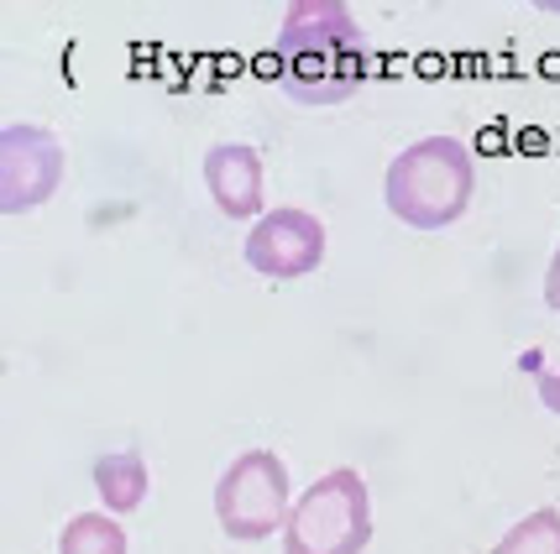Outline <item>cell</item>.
<instances>
[{
	"label": "cell",
	"instance_id": "obj_1",
	"mask_svg": "<svg viewBox=\"0 0 560 554\" xmlns=\"http://www.w3.org/2000/svg\"><path fill=\"white\" fill-rule=\"evenodd\" d=\"M278 90L293 105H346L366 79V37L341 0H293L272 43Z\"/></svg>",
	"mask_w": 560,
	"mask_h": 554
},
{
	"label": "cell",
	"instance_id": "obj_2",
	"mask_svg": "<svg viewBox=\"0 0 560 554\" xmlns=\"http://www.w3.org/2000/svg\"><path fill=\"white\" fill-rule=\"evenodd\" d=\"M471 193H477V163L456 137H424L404 146L388 163V184H383L388 210L415 231L456 225L471 210Z\"/></svg>",
	"mask_w": 560,
	"mask_h": 554
},
{
	"label": "cell",
	"instance_id": "obj_3",
	"mask_svg": "<svg viewBox=\"0 0 560 554\" xmlns=\"http://www.w3.org/2000/svg\"><path fill=\"white\" fill-rule=\"evenodd\" d=\"M372 544V497L351 465L325 471L283 523V554H362Z\"/></svg>",
	"mask_w": 560,
	"mask_h": 554
},
{
	"label": "cell",
	"instance_id": "obj_4",
	"mask_svg": "<svg viewBox=\"0 0 560 554\" xmlns=\"http://www.w3.org/2000/svg\"><path fill=\"white\" fill-rule=\"evenodd\" d=\"M293 486L289 465L272 450H246L225 465V476L215 482V518L231 539H268L289 523L293 512Z\"/></svg>",
	"mask_w": 560,
	"mask_h": 554
},
{
	"label": "cell",
	"instance_id": "obj_5",
	"mask_svg": "<svg viewBox=\"0 0 560 554\" xmlns=\"http://www.w3.org/2000/svg\"><path fill=\"white\" fill-rule=\"evenodd\" d=\"M58 184H63V142L48 126H5L0 131V210L26 215V210L48 204Z\"/></svg>",
	"mask_w": 560,
	"mask_h": 554
},
{
	"label": "cell",
	"instance_id": "obj_6",
	"mask_svg": "<svg viewBox=\"0 0 560 554\" xmlns=\"http://www.w3.org/2000/svg\"><path fill=\"white\" fill-rule=\"evenodd\" d=\"M319 262H325V225L310 210H293V204L268 210L246 236V267L262 278H278V283L310 278Z\"/></svg>",
	"mask_w": 560,
	"mask_h": 554
},
{
	"label": "cell",
	"instance_id": "obj_7",
	"mask_svg": "<svg viewBox=\"0 0 560 554\" xmlns=\"http://www.w3.org/2000/svg\"><path fill=\"white\" fill-rule=\"evenodd\" d=\"M205 189H210L220 215L262 220L268 215V210H262V193H268V184H262V152L246 142L210 146V152H205Z\"/></svg>",
	"mask_w": 560,
	"mask_h": 554
},
{
	"label": "cell",
	"instance_id": "obj_8",
	"mask_svg": "<svg viewBox=\"0 0 560 554\" xmlns=\"http://www.w3.org/2000/svg\"><path fill=\"white\" fill-rule=\"evenodd\" d=\"M95 492L110 512H137L147 503V460L142 450H110L95 460Z\"/></svg>",
	"mask_w": 560,
	"mask_h": 554
},
{
	"label": "cell",
	"instance_id": "obj_9",
	"mask_svg": "<svg viewBox=\"0 0 560 554\" xmlns=\"http://www.w3.org/2000/svg\"><path fill=\"white\" fill-rule=\"evenodd\" d=\"M58 554H126V529L116 518L79 512V518H69V529L58 539Z\"/></svg>",
	"mask_w": 560,
	"mask_h": 554
},
{
	"label": "cell",
	"instance_id": "obj_10",
	"mask_svg": "<svg viewBox=\"0 0 560 554\" xmlns=\"http://www.w3.org/2000/svg\"><path fill=\"white\" fill-rule=\"evenodd\" d=\"M492 554H560V512L556 507H539L529 518H518Z\"/></svg>",
	"mask_w": 560,
	"mask_h": 554
},
{
	"label": "cell",
	"instance_id": "obj_11",
	"mask_svg": "<svg viewBox=\"0 0 560 554\" xmlns=\"http://www.w3.org/2000/svg\"><path fill=\"white\" fill-rule=\"evenodd\" d=\"M539 403H545V409L550 413H560V372H539Z\"/></svg>",
	"mask_w": 560,
	"mask_h": 554
},
{
	"label": "cell",
	"instance_id": "obj_12",
	"mask_svg": "<svg viewBox=\"0 0 560 554\" xmlns=\"http://www.w3.org/2000/svg\"><path fill=\"white\" fill-rule=\"evenodd\" d=\"M545 304L560 314V246H556V257H550V267H545Z\"/></svg>",
	"mask_w": 560,
	"mask_h": 554
}]
</instances>
